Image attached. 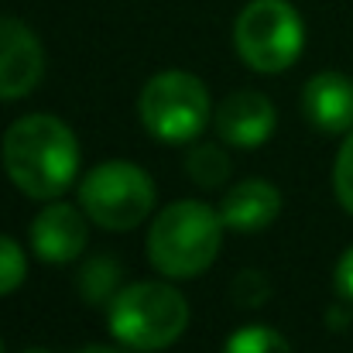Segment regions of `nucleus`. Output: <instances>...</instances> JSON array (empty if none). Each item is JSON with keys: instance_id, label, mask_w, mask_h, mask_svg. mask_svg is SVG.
I'll use <instances>...</instances> for the list:
<instances>
[{"instance_id": "nucleus-1", "label": "nucleus", "mask_w": 353, "mask_h": 353, "mask_svg": "<svg viewBox=\"0 0 353 353\" xmlns=\"http://www.w3.org/2000/svg\"><path fill=\"white\" fill-rule=\"evenodd\" d=\"M7 179L31 199H59L79 179V141L52 114L14 120L0 144Z\"/></svg>"}, {"instance_id": "nucleus-2", "label": "nucleus", "mask_w": 353, "mask_h": 353, "mask_svg": "<svg viewBox=\"0 0 353 353\" xmlns=\"http://www.w3.org/2000/svg\"><path fill=\"white\" fill-rule=\"evenodd\" d=\"M220 210L199 199H179L165 206L148 234V257L165 278H196L210 271L223 243Z\"/></svg>"}, {"instance_id": "nucleus-3", "label": "nucleus", "mask_w": 353, "mask_h": 353, "mask_svg": "<svg viewBox=\"0 0 353 353\" xmlns=\"http://www.w3.org/2000/svg\"><path fill=\"white\" fill-rule=\"evenodd\" d=\"M110 333L120 347L158 353L189 326V302L165 281H134L110 299Z\"/></svg>"}, {"instance_id": "nucleus-4", "label": "nucleus", "mask_w": 353, "mask_h": 353, "mask_svg": "<svg viewBox=\"0 0 353 353\" xmlns=\"http://www.w3.org/2000/svg\"><path fill=\"white\" fill-rule=\"evenodd\" d=\"M137 117L158 141H196L210 120V90L185 69H165L144 83L137 97Z\"/></svg>"}, {"instance_id": "nucleus-5", "label": "nucleus", "mask_w": 353, "mask_h": 353, "mask_svg": "<svg viewBox=\"0 0 353 353\" xmlns=\"http://www.w3.org/2000/svg\"><path fill=\"white\" fill-rule=\"evenodd\" d=\"M240 59L264 76L295 65L305 45V24L288 0H250L234 24Z\"/></svg>"}, {"instance_id": "nucleus-6", "label": "nucleus", "mask_w": 353, "mask_h": 353, "mask_svg": "<svg viewBox=\"0 0 353 353\" xmlns=\"http://www.w3.org/2000/svg\"><path fill=\"white\" fill-rule=\"evenodd\" d=\"M79 210L103 230H134L154 210V182L130 161H103L83 175Z\"/></svg>"}, {"instance_id": "nucleus-7", "label": "nucleus", "mask_w": 353, "mask_h": 353, "mask_svg": "<svg viewBox=\"0 0 353 353\" xmlns=\"http://www.w3.org/2000/svg\"><path fill=\"white\" fill-rule=\"evenodd\" d=\"M45 72L38 34L17 17H0V100L28 97Z\"/></svg>"}, {"instance_id": "nucleus-8", "label": "nucleus", "mask_w": 353, "mask_h": 353, "mask_svg": "<svg viewBox=\"0 0 353 353\" xmlns=\"http://www.w3.org/2000/svg\"><path fill=\"white\" fill-rule=\"evenodd\" d=\"M86 213L69 203H52L31 220V247L45 264H72L86 250Z\"/></svg>"}, {"instance_id": "nucleus-9", "label": "nucleus", "mask_w": 353, "mask_h": 353, "mask_svg": "<svg viewBox=\"0 0 353 353\" xmlns=\"http://www.w3.org/2000/svg\"><path fill=\"white\" fill-rule=\"evenodd\" d=\"M274 103L264 93L254 90H240L234 97H227L216 110V134L234 144V148H257L274 134Z\"/></svg>"}, {"instance_id": "nucleus-10", "label": "nucleus", "mask_w": 353, "mask_h": 353, "mask_svg": "<svg viewBox=\"0 0 353 353\" xmlns=\"http://www.w3.org/2000/svg\"><path fill=\"white\" fill-rule=\"evenodd\" d=\"M302 110L323 134H343L353 127V79L343 72H319L302 90Z\"/></svg>"}, {"instance_id": "nucleus-11", "label": "nucleus", "mask_w": 353, "mask_h": 353, "mask_svg": "<svg viewBox=\"0 0 353 353\" xmlns=\"http://www.w3.org/2000/svg\"><path fill=\"white\" fill-rule=\"evenodd\" d=\"M281 213V192L268 182V179H247L236 182L234 189H227L223 203H220V216L223 223L236 234H254L264 230L278 220Z\"/></svg>"}, {"instance_id": "nucleus-12", "label": "nucleus", "mask_w": 353, "mask_h": 353, "mask_svg": "<svg viewBox=\"0 0 353 353\" xmlns=\"http://www.w3.org/2000/svg\"><path fill=\"white\" fill-rule=\"evenodd\" d=\"M120 278H123V271H120V264L114 257H107V254H100V257H93L90 264H83V271H79V292H83V302H90V305H110V299L120 292Z\"/></svg>"}, {"instance_id": "nucleus-13", "label": "nucleus", "mask_w": 353, "mask_h": 353, "mask_svg": "<svg viewBox=\"0 0 353 353\" xmlns=\"http://www.w3.org/2000/svg\"><path fill=\"white\" fill-rule=\"evenodd\" d=\"M185 172L196 185H206V189H220L227 179H230V158L223 148L216 144H196L189 154H185Z\"/></svg>"}, {"instance_id": "nucleus-14", "label": "nucleus", "mask_w": 353, "mask_h": 353, "mask_svg": "<svg viewBox=\"0 0 353 353\" xmlns=\"http://www.w3.org/2000/svg\"><path fill=\"white\" fill-rule=\"evenodd\" d=\"M223 353H292V347L271 326H243L227 340Z\"/></svg>"}, {"instance_id": "nucleus-15", "label": "nucleus", "mask_w": 353, "mask_h": 353, "mask_svg": "<svg viewBox=\"0 0 353 353\" xmlns=\"http://www.w3.org/2000/svg\"><path fill=\"white\" fill-rule=\"evenodd\" d=\"M24 274H28V257L21 243L0 234V299L17 292L24 285Z\"/></svg>"}, {"instance_id": "nucleus-16", "label": "nucleus", "mask_w": 353, "mask_h": 353, "mask_svg": "<svg viewBox=\"0 0 353 353\" xmlns=\"http://www.w3.org/2000/svg\"><path fill=\"white\" fill-rule=\"evenodd\" d=\"M333 189H336L340 206L353 216V130H350V137L343 141L340 154H336V165H333Z\"/></svg>"}, {"instance_id": "nucleus-17", "label": "nucleus", "mask_w": 353, "mask_h": 353, "mask_svg": "<svg viewBox=\"0 0 353 353\" xmlns=\"http://www.w3.org/2000/svg\"><path fill=\"white\" fill-rule=\"evenodd\" d=\"M271 295V281L264 278V271H240L234 281V302L243 309H257L264 305Z\"/></svg>"}, {"instance_id": "nucleus-18", "label": "nucleus", "mask_w": 353, "mask_h": 353, "mask_svg": "<svg viewBox=\"0 0 353 353\" xmlns=\"http://www.w3.org/2000/svg\"><path fill=\"white\" fill-rule=\"evenodd\" d=\"M336 292L347 299V302H353V247L340 257V264H336Z\"/></svg>"}, {"instance_id": "nucleus-19", "label": "nucleus", "mask_w": 353, "mask_h": 353, "mask_svg": "<svg viewBox=\"0 0 353 353\" xmlns=\"http://www.w3.org/2000/svg\"><path fill=\"white\" fill-rule=\"evenodd\" d=\"M76 353H127V350H117V347H100V343H93V347H83V350Z\"/></svg>"}, {"instance_id": "nucleus-20", "label": "nucleus", "mask_w": 353, "mask_h": 353, "mask_svg": "<svg viewBox=\"0 0 353 353\" xmlns=\"http://www.w3.org/2000/svg\"><path fill=\"white\" fill-rule=\"evenodd\" d=\"M24 353H52V350H24Z\"/></svg>"}, {"instance_id": "nucleus-21", "label": "nucleus", "mask_w": 353, "mask_h": 353, "mask_svg": "<svg viewBox=\"0 0 353 353\" xmlns=\"http://www.w3.org/2000/svg\"><path fill=\"white\" fill-rule=\"evenodd\" d=\"M0 353H3V343H0Z\"/></svg>"}]
</instances>
